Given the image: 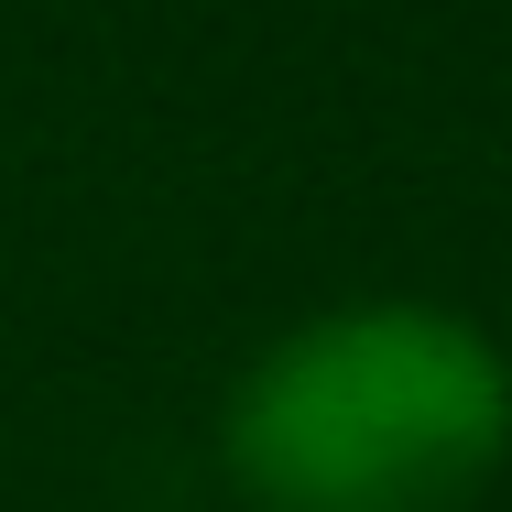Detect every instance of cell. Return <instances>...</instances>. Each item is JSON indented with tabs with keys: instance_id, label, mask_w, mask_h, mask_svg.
<instances>
[{
	"instance_id": "cell-1",
	"label": "cell",
	"mask_w": 512,
	"mask_h": 512,
	"mask_svg": "<svg viewBox=\"0 0 512 512\" xmlns=\"http://www.w3.org/2000/svg\"><path fill=\"white\" fill-rule=\"evenodd\" d=\"M218 458L251 512H469L512 458V360L458 306H327L240 371Z\"/></svg>"
}]
</instances>
